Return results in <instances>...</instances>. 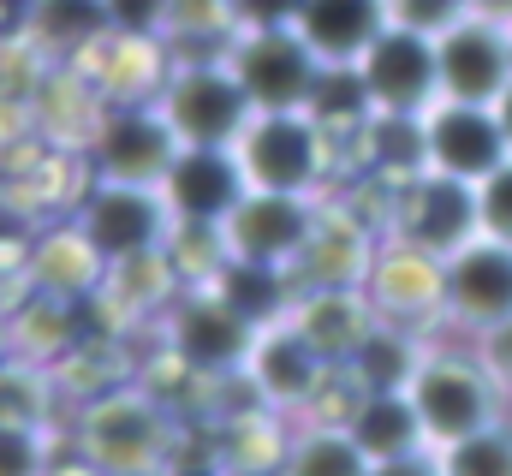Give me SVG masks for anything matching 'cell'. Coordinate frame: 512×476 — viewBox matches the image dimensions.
I'll list each match as a JSON object with an SVG mask.
<instances>
[{
    "label": "cell",
    "instance_id": "obj_1",
    "mask_svg": "<svg viewBox=\"0 0 512 476\" xmlns=\"http://www.w3.org/2000/svg\"><path fill=\"white\" fill-rule=\"evenodd\" d=\"M66 447L102 476H161L179 453V423L161 393L137 381H108L102 393L78 399Z\"/></svg>",
    "mask_w": 512,
    "mask_h": 476
},
{
    "label": "cell",
    "instance_id": "obj_2",
    "mask_svg": "<svg viewBox=\"0 0 512 476\" xmlns=\"http://www.w3.org/2000/svg\"><path fill=\"white\" fill-rule=\"evenodd\" d=\"M423 429H429V447H447V441H465L489 423H501L512 411V387L477 357V346L465 334H435L429 352L417 363V375L405 381Z\"/></svg>",
    "mask_w": 512,
    "mask_h": 476
},
{
    "label": "cell",
    "instance_id": "obj_3",
    "mask_svg": "<svg viewBox=\"0 0 512 476\" xmlns=\"http://www.w3.org/2000/svg\"><path fill=\"white\" fill-rule=\"evenodd\" d=\"M346 143L322 125L316 114L292 108V114H251L245 137L233 143L251 191H292V197H328V185L340 179V155Z\"/></svg>",
    "mask_w": 512,
    "mask_h": 476
},
{
    "label": "cell",
    "instance_id": "obj_4",
    "mask_svg": "<svg viewBox=\"0 0 512 476\" xmlns=\"http://www.w3.org/2000/svg\"><path fill=\"white\" fill-rule=\"evenodd\" d=\"M161 340L167 357L191 381H245L256 352V322L209 280V286H179L173 304L161 310Z\"/></svg>",
    "mask_w": 512,
    "mask_h": 476
},
{
    "label": "cell",
    "instance_id": "obj_5",
    "mask_svg": "<svg viewBox=\"0 0 512 476\" xmlns=\"http://www.w3.org/2000/svg\"><path fill=\"white\" fill-rule=\"evenodd\" d=\"M155 108L167 114L185 149H233L256 114L245 84L227 66V54H179V48L167 60Z\"/></svg>",
    "mask_w": 512,
    "mask_h": 476
},
{
    "label": "cell",
    "instance_id": "obj_6",
    "mask_svg": "<svg viewBox=\"0 0 512 476\" xmlns=\"http://www.w3.org/2000/svg\"><path fill=\"white\" fill-rule=\"evenodd\" d=\"M72 221L84 227V238L102 250L108 268H126L143 256H161L173 238V209L155 185H114V179H90L84 197L72 203Z\"/></svg>",
    "mask_w": 512,
    "mask_h": 476
},
{
    "label": "cell",
    "instance_id": "obj_7",
    "mask_svg": "<svg viewBox=\"0 0 512 476\" xmlns=\"http://www.w3.org/2000/svg\"><path fill=\"white\" fill-rule=\"evenodd\" d=\"M179 131L155 102H102L90 125V179H114V185H155L167 179V167L179 161Z\"/></svg>",
    "mask_w": 512,
    "mask_h": 476
},
{
    "label": "cell",
    "instance_id": "obj_8",
    "mask_svg": "<svg viewBox=\"0 0 512 476\" xmlns=\"http://www.w3.org/2000/svg\"><path fill=\"white\" fill-rule=\"evenodd\" d=\"M328 197H292V191H251L227 221H221V244L227 262H251V268H280L298 274L310 238L322 227Z\"/></svg>",
    "mask_w": 512,
    "mask_h": 476
},
{
    "label": "cell",
    "instance_id": "obj_9",
    "mask_svg": "<svg viewBox=\"0 0 512 476\" xmlns=\"http://www.w3.org/2000/svg\"><path fill=\"white\" fill-rule=\"evenodd\" d=\"M227 66L233 78L245 84L256 114H292V108H310V90L322 78V60L310 54V42L292 30V24H268V30H239L227 48Z\"/></svg>",
    "mask_w": 512,
    "mask_h": 476
},
{
    "label": "cell",
    "instance_id": "obj_10",
    "mask_svg": "<svg viewBox=\"0 0 512 476\" xmlns=\"http://www.w3.org/2000/svg\"><path fill=\"white\" fill-rule=\"evenodd\" d=\"M441 48V102H477L495 108L512 84V18L471 6L447 30H435Z\"/></svg>",
    "mask_w": 512,
    "mask_h": 476
},
{
    "label": "cell",
    "instance_id": "obj_11",
    "mask_svg": "<svg viewBox=\"0 0 512 476\" xmlns=\"http://www.w3.org/2000/svg\"><path fill=\"white\" fill-rule=\"evenodd\" d=\"M364 292L376 298L382 322L411 328V334H447V256H429L405 238H382L364 274Z\"/></svg>",
    "mask_w": 512,
    "mask_h": 476
},
{
    "label": "cell",
    "instance_id": "obj_12",
    "mask_svg": "<svg viewBox=\"0 0 512 476\" xmlns=\"http://www.w3.org/2000/svg\"><path fill=\"white\" fill-rule=\"evenodd\" d=\"M334 363L316 352L292 322H268V328H256V352H251V369H245V381H251V393L268 405V411H280V417H316V405H322V393L334 387Z\"/></svg>",
    "mask_w": 512,
    "mask_h": 476
},
{
    "label": "cell",
    "instance_id": "obj_13",
    "mask_svg": "<svg viewBox=\"0 0 512 476\" xmlns=\"http://www.w3.org/2000/svg\"><path fill=\"white\" fill-rule=\"evenodd\" d=\"M477 233H483V221H477V185L423 173V179H411V185H399L387 197V233L382 238H405V244H417L429 256H453V250H465Z\"/></svg>",
    "mask_w": 512,
    "mask_h": 476
},
{
    "label": "cell",
    "instance_id": "obj_14",
    "mask_svg": "<svg viewBox=\"0 0 512 476\" xmlns=\"http://www.w3.org/2000/svg\"><path fill=\"white\" fill-rule=\"evenodd\" d=\"M370 96H376V114H429L441 102V48H435V30H417V24H387L382 42L358 60Z\"/></svg>",
    "mask_w": 512,
    "mask_h": 476
},
{
    "label": "cell",
    "instance_id": "obj_15",
    "mask_svg": "<svg viewBox=\"0 0 512 476\" xmlns=\"http://www.w3.org/2000/svg\"><path fill=\"white\" fill-rule=\"evenodd\" d=\"M447 334H483L512 322V244L477 233L465 250L447 256Z\"/></svg>",
    "mask_w": 512,
    "mask_h": 476
},
{
    "label": "cell",
    "instance_id": "obj_16",
    "mask_svg": "<svg viewBox=\"0 0 512 476\" xmlns=\"http://www.w3.org/2000/svg\"><path fill=\"white\" fill-rule=\"evenodd\" d=\"M423 131H429V173L459 179V185H483L512 155L501 114L477 102H435L423 114Z\"/></svg>",
    "mask_w": 512,
    "mask_h": 476
},
{
    "label": "cell",
    "instance_id": "obj_17",
    "mask_svg": "<svg viewBox=\"0 0 512 476\" xmlns=\"http://www.w3.org/2000/svg\"><path fill=\"white\" fill-rule=\"evenodd\" d=\"M161 197L179 227H221L251 197V179L233 149H179V161L161 179Z\"/></svg>",
    "mask_w": 512,
    "mask_h": 476
},
{
    "label": "cell",
    "instance_id": "obj_18",
    "mask_svg": "<svg viewBox=\"0 0 512 476\" xmlns=\"http://www.w3.org/2000/svg\"><path fill=\"white\" fill-rule=\"evenodd\" d=\"M286 322L328 357L334 369H346L352 357L370 346V334L382 328V310H376V298L364 286H298Z\"/></svg>",
    "mask_w": 512,
    "mask_h": 476
},
{
    "label": "cell",
    "instance_id": "obj_19",
    "mask_svg": "<svg viewBox=\"0 0 512 476\" xmlns=\"http://www.w3.org/2000/svg\"><path fill=\"white\" fill-rule=\"evenodd\" d=\"M393 24V0H298L292 30L322 66H358Z\"/></svg>",
    "mask_w": 512,
    "mask_h": 476
},
{
    "label": "cell",
    "instance_id": "obj_20",
    "mask_svg": "<svg viewBox=\"0 0 512 476\" xmlns=\"http://www.w3.org/2000/svg\"><path fill=\"white\" fill-rule=\"evenodd\" d=\"M352 161L370 185H411L429 173V131H423V114H370V125L358 131L352 143Z\"/></svg>",
    "mask_w": 512,
    "mask_h": 476
},
{
    "label": "cell",
    "instance_id": "obj_21",
    "mask_svg": "<svg viewBox=\"0 0 512 476\" xmlns=\"http://www.w3.org/2000/svg\"><path fill=\"white\" fill-rule=\"evenodd\" d=\"M346 429L358 435V447H364L376 465L429 453V429H423V417H417V405H411L405 387H370V393H358Z\"/></svg>",
    "mask_w": 512,
    "mask_h": 476
},
{
    "label": "cell",
    "instance_id": "obj_22",
    "mask_svg": "<svg viewBox=\"0 0 512 476\" xmlns=\"http://www.w3.org/2000/svg\"><path fill=\"white\" fill-rule=\"evenodd\" d=\"M280 476H376V459L358 447V435L346 423L298 417L292 423V441H286Z\"/></svg>",
    "mask_w": 512,
    "mask_h": 476
},
{
    "label": "cell",
    "instance_id": "obj_23",
    "mask_svg": "<svg viewBox=\"0 0 512 476\" xmlns=\"http://www.w3.org/2000/svg\"><path fill=\"white\" fill-rule=\"evenodd\" d=\"M60 405H66V381L48 363L18 357V352L0 363V423H12V429H48L54 435Z\"/></svg>",
    "mask_w": 512,
    "mask_h": 476
},
{
    "label": "cell",
    "instance_id": "obj_24",
    "mask_svg": "<svg viewBox=\"0 0 512 476\" xmlns=\"http://www.w3.org/2000/svg\"><path fill=\"white\" fill-rule=\"evenodd\" d=\"M24 36L60 60L90 54V42H108V6L102 0H36Z\"/></svg>",
    "mask_w": 512,
    "mask_h": 476
},
{
    "label": "cell",
    "instance_id": "obj_25",
    "mask_svg": "<svg viewBox=\"0 0 512 476\" xmlns=\"http://www.w3.org/2000/svg\"><path fill=\"white\" fill-rule=\"evenodd\" d=\"M304 114H316L346 149L358 143V131L370 125L376 114V96H370V84H364V72L358 66H322V78H316V90H310V108Z\"/></svg>",
    "mask_w": 512,
    "mask_h": 476
},
{
    "label": "cell",
    "instance_id": "obj_26",
    "mask_svg": "<svg viewBox=\"0 0 512 476\" xmlns=\"http://www.w3.org/2000/svg\"><path fill=\"white\" fill-rule=\"evenodd\" d=\"M429 340H435V334H411V328L382 322V328L370 334V346L346 363V375H352L364 393H370V387H405V381L417 375L423 352H429Z\"/></svg>",
    "mask_w": 512,
    "mask_h": 476
},
{
    "label": "cell",
    "instance_id": "obj_27",
    "mask_svg": "<svg viewBox=\"0 0 512 476\" xmlns=\"http://www.w3.org/2000/svg\"><path fill=\"white\" fill-rule=\"evenodd\" d=\"M435 465H441V476H512V411L465 441L435 447Z\"/></svg>",
    "mask_w": 512,
    "mask_h": 476
},
{
    "label": "cell",
    "instance_id": "obj_28",
    "mask_svg": "<svg viewBox=\"0 0 512 476\" xmlns=\"http://www.w3.org/2000/svg\"><path fill=\"white\" fill-rule=\"evenodd\" d=\"M233 36H239L233 0H173V18H167V48L221 54Z\"/></svg>",
    "mask_w": 512,
    "mask_h": 476
},
{
    "label": "cell",
    "instance_id": "obj_29",
    "mask_svg": "<svg viewBox=\"0 0 512 476\" xmlns=\"http://www.w3.org/2000/svg\"><path fill=\"white\" fill-rule=\"evenodd\" d=\"M54 465H60V441L48 429L0 423V476H48Z\"/></svg>",
    "mask_w": 512,
    "mask_h": 476
},
{
    "label": "cell",
    "instance_id": "obj_30",
    "mask_svg": "<svg viewBox=\"0 0 512 476\" xmlns=\"http://www.w3.org/2000/svg\"><path fill=\"white\" fill-rule=\"evenodd\" d=\"M102 6H108V30H114V36L167 42V18H173V0H102Z\"/></svg>",
    "mask_w": 512,
    "mask_h": 476
},
{
    "label": "cell",
    "instance_id": "obj_31",
    "mask_svg": "<svg viewBox=\"0 0 512 476\" xmlns=\"http://www.w3.org/2000/svg\"><path fill=\"white\" fill-rule=\"evenodd\" d=\"M477 221L489 238H507L512 244V155L477 185Z\"/></svg>",
    "mask_w": 512,
    "mask_h": 476
},
{
    "label": "cell",
    "instance_id": "obj_32",
    "mask_svg": "<svg viewBox=\"0 0 512 476\" xmlns=\"http://www.w3.org/2000/svg\"><path fill=\"white\" fill-rule=\"evenodd\" d=\"M459 12H471V0H393V18L417 30H447Z\"/></svg>",
    "mask_w": 512,
    "mask_h": 476
},
{
    "label": "cell",
    "instance_id": "obj_33",
    "mask_svg": "<svg viewBox=\"0 0 512 476\" xmlns=\"http://www.w3.org/2000/svg\"><path fill=\"white\" fill-rule=\"evenodd\" d=\"M471 346H477V357L501 375L512 387V322H501V328H483V334H471Z\"/></svg>",
    "mask_w": 512,
    "mask_h": 476
},
{
    "label": "cell",
    "instance_id": "obj_34",
    "mask_svg": "<svg viewBox=\"0 0 512 476\" xmlns=\"http://www.w3.org/2000/svg\"><path fill=\"white\" fill-rule=\"evenodd\" d=\"M298 0H233L239 30H268V24H292Z\"/></svg>",
    "mask_w": 512,
    "mask_h": 476
},
{
    "label": "cell",
    "instance_id": "obj_35",
    "mask_svg": "<svg viewBox=\"0 0 512 476\" xmlns=\"http://www.w3.org/2000/svg\"><path fill=\"white\" fill-rule=\"evenodd\" d=\"M161 476H239V471L209 447V453H173V465H167Z\"/></svg>",
    "mask_w": 512,
    "mask_h": 476
},
{
    "label": "cell",
    "instance_id": "obj_36",
    "mask_svg": "<svg viewBox=\"0 0 512 476\" xmlns=\"http://www.w3.org/2000/svg\"><path fill=\"white\" fill-rule=\"evenodd\" d=\"M376 476H441V465H435V447H429V453H411V459L376 465Z\"/></svg>",
    "mask_w": 512,
    "mask_h": 476
},
{
    "label": "cell",
    "instance_id": "obj_37",
    "mask_svg": "<svg viewBox=\"0 0 512 476\" xmlns=\"http://www.w3.org/2000/svg\"><path fill=\"white\" fill-rule=\"evenodd\" d=\"M36 12V0H0V30H24Z\"/></svg>",
    "mask_w": 512,
    "mask_h": 476
},
{
    "label": "cell",
    "instance_id": "obj_38",
    "mask_svg": "<svg viewBox=\"0 0 512 476\" xmlns=\"http://www.w3.org/2000/svg\"><path fill=\"white\" fill-rule=\"evenodd\" d=\"M495 114H501V131H507V143H512V84L501 90V102H495Z\"/></svg>",
    "mask_w": 512,
    "mask_h": 476
},
{
    "label": "cell",
    "instance_id": "obj_39",
    "mask_svg": "<svg viewBox=\"0 0 512 476\" xmlns=\"http://www.w3.org/2000/svg\"><path fill=\"white\" fill-rule=\"evenodd\" d=\"M12 357V322H6V310H0V363Z\"/></svg>",
    "mask_w": 512,
    "mask_h": 476
},
{
    "label": "cell",
    "instance_id": "obj_40",
    "mask_svg": "<svg viewBox=\"0 0 512 476\" xmlns=\"http://www.w3.org/2000/svg\"><path fill=\"white\" fill-rule=\"evenodd\" d=\"M507 18H512V0H507Z\"/></svg>",
    "mask_w": 512,
    "mask_h": 476
}]
</instances>
